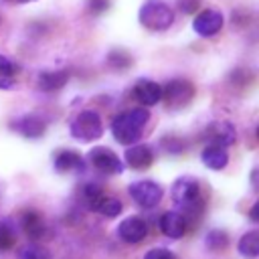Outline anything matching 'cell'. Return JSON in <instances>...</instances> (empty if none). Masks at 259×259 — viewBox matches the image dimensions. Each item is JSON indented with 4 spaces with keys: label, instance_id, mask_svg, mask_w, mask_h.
<instances>
[{
    "label": "cell",
    "instance_id": "obj_1",
    "mask_svg": "<svg viewBox=\"0 0 259 259\" xmlns=\"http://www.w3.org/2000/svg\"><path fill=\"white\" fill-rule=\"evenodd\" d=\"M148 119H150V111L146 107H132V109L119 111L111 119V134L123 146L136 144L140 140Z\"/></svg>",
    "mask_w": 259,
    "mask_h": 259
},
{
    "label": "cell",
    "instance_id": "obj_2",
    "mask_svg": "<svg viewBox=\"0 0 259 259\" xmlns=\"http://www.w3.org/2000/svg\"><path fill=\"white\" fill-rule=\"evenodd\" d=\"M140 24L146 28V30H152V32H162V30H168L174 22V12L172 8L162 2V0H148L142 4L140 8Z\"/></svg>",
    "mask_w": 259,
    "mask_h": 259
},
{
    "label": "cell",
    "instance_id": "obj_3",
    "mask_svg": "<svg viewBox=\"0 0 259 259\" xmlns=\"http://www.w3.org/2000/svg\"><path fill=\"white\" fill-rule=\"evenodd\" d=\"M69 134L77 142H95L103 134L101 115L95 109H81L69 123Z\"/></svg>",
    "mask_w": 259,
    "mask_h": 259
},
{
    "label": "cell",
    "instance_id": "obj_4",
    "mask_svg": "<svg viewBox=\"0 0 259 259\" xmlns=\"http://www.w3.org/2000/svg\"><path fill=\"white\" fill-rule=\"evenodd\" d=\"M170 194H172V202L184 210H192L194 206L200 204V184L196 178H190V176L176 178Z\"/></svg>",
    "mask_w": 259,
    "mask_h": 259
},
{
    "label": "cell",
    "instance_id": "obj_5",
    "mask_svg": "<svg viewBox=\"0 0 259 259\" xmlns=\"http://www.w3.org/2000/svg\"><path fill=\"white\" fill-rule=\"evenodd\" d=\"M194 93H196V89L188 79H172L162 87V99L168 109L186 107L192 101Z\"/></svg>",
    "mask_w": 259,
    "mask_h": 259
},
{
    "label": "cell",
    "instance_id": "obj_6",
    "mask_svg": "<svg viewBox=\"0 0 259 259\" xmlns=\"http://www.w3.org/2000/svg\"><path fill=\"white\" fill-rule=\"evenodd\" d=\"M127 194L130 198L140 206V208H154L160 204L162 196H164V188L154 182V180H136L127 186Z\"/></svg>",
    "mask_w": 259,
    "mask_h": 259
},
{
    "label": "cell",
    "instance_id": "obj_7",
    "mask_svg": "<svg viewBox=\"0 0 259 259\" xmlns=\"http://www.w3.org/2000/svg\"><path fill=\"white\" fill-rule=\"evenodd\" d=\"M87 162L101 176H115V174L123 172V162L119 160V156L113 150L103 148V146L91 148L87 154Z\"/></svg>",
    "mask_w": 259,
    "mask_h": 259
},
{
    "label": "cell",
    "instance_id": "obj_8",
    "mask_svg": "<svg viewBox=\"0 0 259 259\" xmlns=\"http://www.w3.org/2000/svg\"><path fill=\"white\" fill-rule=\"evenodd\" d=\"M223 24H225V18H223V14L217 8H206V10L198 12L194 16V20H192L194 32L198 36H202V38H210V36L219 34Z\"/></svg>",
    "mask_w": 259,
    "mask_h": 259
},
{
    "label": "cell",
    "instance_id": "obj_9",
    "mask_svg": "<svg viewBox=\"0 0 259 259\" xmlns=\"http://www.w3.org/2000/svg\"><path fill=\"white\" fill-rule=\"evenodd\" d=\"M202 138L206 140V144H217V146L229 148L237 142V130L231 121H212L204 127Z\"/></svg>",
    "mask_w": 259,
    "mask_h": 259
},
{
    "label": "cell",
    "instance_id": "obj_10",
    "mask_svg": "<svg viewBox=\"0 0 259 259\" xmlns=\"http://www.w3.org/2000/svg\"><path fill=\"white\" fill-rule=\"evenodd\" d=\"M117 237L123 243L136 245L148 237V223L142 217H127L117 225Z\"/></svg>",
    "mask_w": 259,
    "mask_h": 259
},
{
    "label": "cell",
    "instance_id": "obj_11",
    "mask_svg": "<svg viewBox=\"0 0 259 259\" xmlns=\"http://www.w3.org/2000/svg\"><path fill=\"white\" fill-rule=\"evenodd\" d=\"M10 127L28 140H36L47 132V119L38 113H26V115L14 119L10 123Z\"/></svg>",
    "mask_w": 259,
    "mask_h": 259
},
{
    "label": "cell",
    "instance_id": "obj_12",
    "mask_svg": "<svg viewBox=\"0 0 259 259\" xmlns=\"http://www.w3.org/2000/svg\"><path fill=\"white\" fill-rule=\"evenodd\" d=\"M158 227L160 233L166 235L168 239H182L188 229V221L180 210H166L158 219Z\"/></svg>",
    "mask_w": 259,
    "mask_h": 259
},
{
    "label": "cell",
    "instance_id": "obj_13",
    "mask_svg": "<svg viewBox=\"0 0 259 259\" xmlns=\"http://www.w3.org/2000/svg\"><path fill=\"white\" fill-rule=\"evenodd\" d=\"M18 225L22 227L24 235H26L30 241H40V239H45V237H47V231H49V227H47L42 214H40L38 210H34V208H26V210L20 214Z\"/></svg>",
    "mask_w": 259,
    "mask_h": 259
},
{
    "label": "cell",
    "instance_id": "obj_14",
    "mask_svg": "<svg viewBox=\"0 0 259 259\" xmlns=\"http://www.w3.org/2000/svg\"><path fill=\"white\" fill-rule=\"evenodd\" d=\"M154 162V150L148 144H130V148L123 154V166H130L132 170H146Z\"/></svg>",
    "mask_w": 259,
    "mask_h": 259
},
{
    "label": "cell",
    "instance_id": "obj_15",
    "mask_svg": "<svg viewBox=\"0 0 259 259\" xmlns=\"http://www.w3.org/2000/svg\"><path fill=\"white\" fill-rule=\"evenodd\" d=\"M53 166L59 174H83L87 164L81 154H77L73 150H61L55 154Z\"/></svg>",
    "mask_w": 259,
    "mask_h": 259
},
{
    "label": "cell",
    "instance_id": "obj_16",
    "mask_svg": "<svg viewBox=\"0 0 259 259\" xmlns=\"http://www.w3.org/2000/svg\"><path fill=\"white\" fill-rule=\"evenodd\" d=\"M134 97L144 105V107H152L156 103L162 101V87L156 83V81H150V79H140L136 85H134Z\"/></svg>",
    "mask_w": 259,
    "mask_h": 259
},
{
    "label": "cell",
    "instance_id": "obj_17",
    "mask_svg": "<svg viewBox=\"0 0 259 259\" xmlns=\"http://www.w3.org/2000/svg\"><path fill=\"white\" fill-rule=\"evenodd\" d=\"M200 160L206 168L210 170H223L227 164H229V152L227 148L223 146H217V144H206L200 152Z\"/></svg>",
    "mask_w": 259,
    "mask_h": 259
},
{
    "label": "cell",
    "instance_id": "obj_18",
    "mask_svg": "<svg viewBox=\"0 0 259 259\" xmlns=\"http://www.w3.org/2000/svg\"><path fill=\"white\" fill-rule=\"evenodd\" d=\"M67 81H69V73L67 71H45V73L38 75L36 85H38L40 91L51 93V91L63 89L67 85Z\"/></svg>",
    "mask_w": 259,
    "mask_h": 259
},
{
    "label": "cell",
    "instance_id": "obj_19",
    "mask_svg": "<svg viewBox=\"0 0 259 259\" xmlns=\"http://www.w3.org/2000/svg\"><path fill=\"white\" fill-rule=\"evenodd\" d=\"M91 210H95V212H99V214H103V217H107V219H113V217L121 214L123 204H121L119 198H115V196H105V194H103V196L93 204Z\"/></svg>",
    "mask_w": 259,
    "mask_h": 259
},
{
    "label": "cell",
    "instance_id": "obj_20",
    "mask_svg": "<svg viewBox=\"0 0 259 259\" xmlns=\"http://www.w3.org/2000/svg\"><path fill=\"white\" fill-rule=\"evenodd\" d=\"M237 249H239V253H241L245 259H257V255H259V233H257V231L245 233V235L239 239Z\"/></svg>",
    "mask_w": 259,
    "mask_h": 259
},
{
    "label": "cell",
    "instance_id": "obj_21",
    "mask_svg": "<svg viewBox=\"0 0 259 259\" xmlns=\"http://www.w3.org/2000/svg\"><path fill=\"white\" fill-rule=\"evenodd\" d=\"M18 231L12 219H0V251H8L16 245Z\"/></svg>",
    "mask_w": 259,
    "mask_h": 259
},
{
    "label": "cell",
    "instance_id": "obj_22",
    "mask_svg": "<svg viewBox=\"0 0 259 259\" xmlns=\"http://www.w3.org/2000/svg\"><path fill=\"white\" fill-rule=\"evenodd\" d=\"M18 67L8 57L0 55V89H12L16 85Z\"/></svg>",
    "mask_w": 259,
    "mask_h": 259
},
{
    "label": "cell",
    "instance_id": "obj_23",
    "mask_svg": "<svg viewBox=\"0 0 259 259\" xmlns=\"http://www.w3.org/2000/svg\"><path fill=\"white\" fill-rule=\"evenodd\" d=\"M103 194H105V192H103V186H101V184H97V182H87V184H83L81 190H79V200H81L85 206L93 208V204H95Z\"/></svg>",
    "mask_w": 259,
    "mask_h": 259
},
{
    "label": "cell",
    "instance_id": "obj_24",
    "mask_svg": "<svg viewBox=\"0 0 259 259\" xmlns=\"http://www.w3.org/2000/svg\"><path fill=\"white\" fill-rule=\"evenodd\" d=\"M16 257H18V259H51V251L45 249L42 245L28 243V245H24V247L18 249Z\"/></svg>",
    "mask_w": 259,
    "mask_h": 259
},
{
    "label": "cell",
    "instance_id": "obj_25",
    "mask_svg": "<svg viewBox=\"0 0 259 259\" xmlns=\"http://www.w3.org/2000/svg\"><path fill=\"white\" fill-rule=\"evenodd\" d=\"M204 243H206V249H210V251H223L229 245V235L221 229H212L206 233Z\"/></svg>",
    "mask_w": 259,
    "mask_h": 259
},
{
    "label": "cell",
    "instance_id": "obj_26",
    "mask_svg": "<svg viewBox=\"0 0 259 259\" xmlns=\"http://www.w3.org/2000/svg\"><path fill=\"white\" fill-rule=\"evenodd\" d=\"M107 59H109L111 67H115V69H127L132 65V57L125 51H121V49H113Z\"/></svg>",
    "mask_w": 259,
    "mask_h": 259
},
{
    "label": "cell",
    "instance_id": "obj_27",
    "mask_svg": "<svg viewBox=\"0 0 259 259\" xmlns=\"http://www.w3.org/2000/svg\"><path fill=\"white\" fill-rule=\"evenodd\" d=\"M160 144H162V146H164V150H166V152H170V154H180V152L184 150L182 140H178V138H174V136L164 138Z\"/></svg>",
    "mask_w": 259,
    "mask_h": 259
},
{
    "label": "cell",
    "instance_id": "obj_28",
    "mask_svg": "<svg viewBox=\"0 0 259 259\" xmlns=\"http://www.w3.org/2000/svg\"><path fill=\"white\" fill-rule=\"evenodd\" d=\"M144 259H176V255H174L170 249L154 247V249H150V251L144 255Z\"/></svg>",
    "mask_w": 259,
    "mask_h": 259
},
{
    "label": "cell",
    "instance_id": "obj_29",
    "mask_svg": "<svg viewBox=\"0 0 259 259\" xmlns=\"http://www.w3.org/2000/svg\"><path fill=\"white\" fill-rule=\"evenodd\" d=\"M107 8H109V0H89V10L93 14H101Z\"/></svg>",
    "mask_w": 259,
    "mask_h": 259
},
{
    "label": "cell",
    "instance_id": "obj_30",
    "mask_svg": "<svg viewBox=\"0 0 259 259\" xmlns=\"http://www.w3.org/2000/svg\"><path fill=\"white\" fill-rule=\"evenodd\" d=\"M178 4L182 12H194L198 6V0H178Z\"/></svg>",
    "mask_w": 259,
    "mask_h": 259
},
{
    "label": "cell",
    "instance_id": "obj_31",
    "mask_svg": "<svg viewBox=\"0 0 259 259\" xmlns=\"http://www.w3.org/2000/svg\"><path fill=\"white\" fill-rule=\"evenodd\" d=\"M257 210H259V202H255V204L251 206V214H249V217H251V221H253V223H257V221H259V217H257Z\"/></svg>",
    "mask_w": 259,
    "mask_h": 259
},
{
    "label": "cell",
    "instance_id": "obj_32",
    "mask_svg": "<svg viewBox=\"0 0 259 259\" xmlns=\"http://www.w3.org/2000/svg\"><path fill=\"white\" fill-rule=\"evenodd\" d=\"M18 4H28V2H36V0H16Z\"/></svg>",
    "mask_w": 259,
    "mask_h": 259
}]
</instances>
